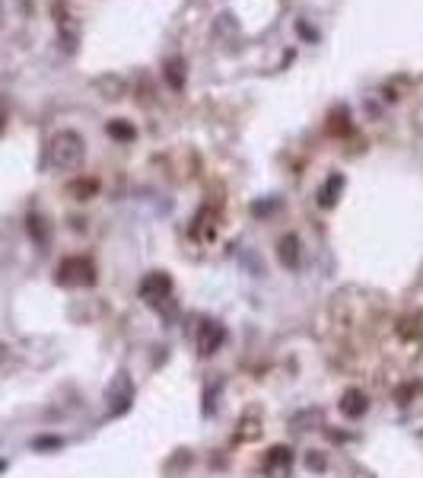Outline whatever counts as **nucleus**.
Instances as JSON below:
<instances>
[{
	"label": "nucleus",
	"mask_w": 423,
	"mask_h": 478,
	"mask_svg": "<svg viewBox=\"0 0 423 478\" xmlns=\"http://www.w3.org/2000/svg\"><path fill=\"white\" fill-rule=\"evenodd\" d=\"M290 462V449L286 447H277V449H271V456H268V466H286Z\"/></svg>",
	"instance_id": "nucleus-11"
},
{
	"label": "nucleus",
	"mask_w": 423,
	"mask_h": 478,
	"mask_svg": "<svg viewBox=\"0 0 423 478\" xmlns=\"http://www.w3.org/2000/svg\"><path fill=\"white\" fill-rule=\"evenodd\" d=\"M309 466H312V469H325V459H318V456H309Z\"/></svg>",
	"instance_id": "nucleus-12"
},
{
	"label": "nucleus",
	"mask_w": 423,
	"mask_h": 478,
	"mask_svg": "<svg viewBox=\"0 0 423 478\" xmlns=\"http://www.w3.org/2000/svg\"><path fill=\"white\" fill-rule=\"evenodd\" d=\"M108 134H112L115 141H134V138H137V131H134V125H127L125 118H115V121H108Z\"/></svg>",
	"instance_id": "nucleus-9"
},
{
	"label": "nucleus",
	"mask_w": 423,
	"mask_h": 478,
	"mask_svg": "<svg viewBox=\"0 0 423 478\" xmlns=\"http://www.w3.org/2000/svg\"><path fill=\"white\" fill-rule=\"evenodd\" d=\"M70 191L80 198V201H90V198L99 191V182L95 179H80V182H70Z\"/></svg>",
	"instance_id": "nucleus-10"
},
{
	"label": "nucleus",
	"mask_w": 423,
	"mask_h": 478,
	"mask_svg": "<svg viewBox=\"0 0 423 478\" xmlns=\"http://www.w3.org/2000/svg\"><path fill=\"white\" fill-rule=\"evenodd\" d=\"M366 395L360 392V389H347L344 399H340V412L347 415V418H360V415H366Z\"/></svg>",
	"instance_id": "nucleus-5"
},
{
	"label": "nucleus",
	"mask_w": 423,
	"mask_h": 478,
	"mask_svg": "<svg viewBox=\"0 0 423 478\" xmlns=\"http://www.w3.org/2000/svg\"><path fill=\"white\" fill-rule=\"evenodd\" d=\"M277 258H281L283 268H296V262H299V239L293 236V233H286L281 243H277Z\"/></svg>",
	"instance_id": "nucleus-6"
},
{
	"label": "nucleus",
	"mask_w": 423,
	"mask_h": 478,
	"mask_svg": "<svg viewBox=\"0 0 423 478\" xmlns=\"http://www.w3.org/2000/svg\"><path fill=\"white\" fill-rule=\"evenodd\" d=\"M185 58H169L166 61V83L172 86V90H182L185 86Z\"/></svg>",
	"instance_id": "nucleus-8"
},
{
	"label": "nucleus",
	"mask_w": 423,
	"mask_h": 478,
	"mask_svg": "<svg viewBox=\"0 0 423 478\" xmlns=\"http://www.w3.org/2000/svg\"><path fill=\"white\" fill-rule=\"evenodd\" d=\"M340 188H344V176H340V173H334L331 179L322 185V191H318V204H322V208H334V204H338Z\"/></svg>",
	"instance_id": "nucleus-7"
},
{
	"label": "nucleus",
	"mask_w": 423,
	"mask_h": 478,
	"mask_svg": "<svg viewBox=\"0 0 423 478\" xmlns=\"http://www.w3.org/2000/svg\"><path fill=\"white\" fill-rule=\"evenodd\" d=\"M58 281L61 284H93L95 281V265L83 255L64 258L58 268Z\"/></svg>",
	"instance_id": "nucleus-2"
},
{
	"label": "nucleus",
	"mask_w": 423,
	"mask_h": 478,
	"mask_svg": "<svg viewBox=\"0 0 423 478\" xmlns=\"http://www.w3.org/2000/svg\"><path fill=\"white\" fill-rule=\"evenodd\" d=\"M86 156V147H83V138L77 131H61L54 134L51 147H48V160H51L54 169H77Z\"/></svg>",
	"instance_id": "nucleus-1"
},
{
	"label": "nucleus",
	"mask_w": 423,
	"mask_h": 478,
	"mask_svg": "<svg viewBox=\"0 0 423 478\" xmlns=\"http://www.w3.org/2000/svg\"><path fill=\"white\" fill-rule=\"evenodd\" d=\"M223 338H226V332H223V325L204 322L201 329H197V351H201L204 357H210V354H214V351H220Z\"/></svg>",
	"instance_id": "nucleus-4"
},
{
	"label": "nucleus",
	"mask_w": 423,
	"mask_h": 478,
	"mask_svg": "<svg viewBox=\"0 0 423 478\" xmlns=\"http://www.w3.org/2000/svg\"><path fill=\"white\" fill-rule=\"evenodd\" d=\"M169 293H172V278L162 275V271H153V275L143 278L140 284V297L150 300V303H160V300H166Z\"/></svg>",
	"instance_id": "nucleus-3"
}]
</instances>
